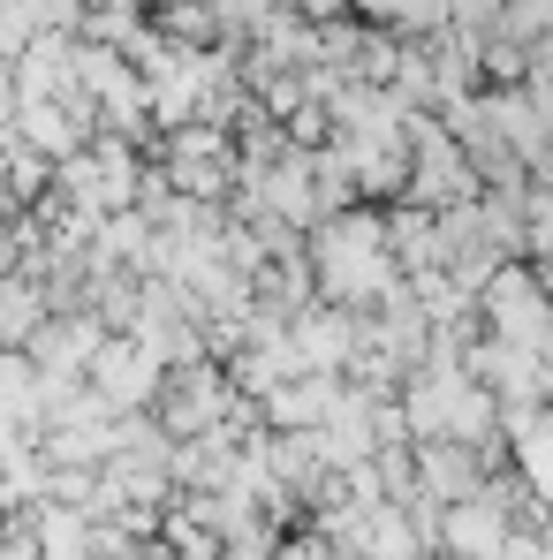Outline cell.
I'll return each mask as SVG.
<instances>
[{"instance_id":"1","label":"cell","mask_w":553,"mask_h":560,"mask_svg":"<svg viewBox=\"0 0 553 560\" xmlns=\"http://www.w3.org/2000/svg\"><path fill=\"white\" fill-rule=\"evenodd\" d=\"M311 280L326 288V303L342 311H371L402 288V258H394V235L379 212H334L311 228Z\"/></svg>"},{"instance_id":"2","label":"cell","mask_w":553,"mask_h":560,"mask_svg":"<svg viewBox=\"0 0 553 560\" xmlns=\"http://www.w3.org/2000/svg\"><path fill=\"white\" fill-rule=\"evenodd\" d=\"M477 311H485L493 341H508V349L553 364V295L531 266H500V273L477 288Z\"/></svg>"},{"instance_id":"3","label":"cell","mask_w":553,"mask_h":560,"mask_svg":"<svg viewBox=\"0 0 553 560\" xmlns=\"http://www.w3.org/2000/svg\"><path fill=\"white\" fill-rule=\"evenodd\" d=\"M402 417H410V432H425V440H477V432H485V417H493V394H485L470 372L440 364V372L410 378Z\"/></svg>"},{"instance_id":"4","label":"cell","mask_w":553,"mask_h":560,"mask_svg":"<svg viewBox=\"0 0 553 560\" xmlns=\"http://www.w3.org/2000/svg\"><path fill=\"white\" fill-rule=\"evenodd\" d=\"M160 424L175 432V440H205V432H220V417L235 409V378H220L205 357L197 364H175V372L160 378Z\"/></svg>"},{"instance_id":"5","label":"cell","mask_w":553,"mask_h":560,"mask_svg":"<svg viewBox=\"0 0 553 560\" xmlns=\"http://www.w3.org/2000/svg\"><path fill=\"white\" fill-rule=\"evenodd\" d=\"M448 553L462 560H493L508 553V530H500V500H456V515H448Z\"/></svg>"},{"instance_id":"6","label":"cell","mask_w":553,"mask_h":560,"mask_svg":"<svg viewBox=\"0 0 553 560\" xmlns=\"http://www.w3.org/2000/svg\"><path fill=\"white\" fill-rule=\"evenodd\" d=\"M440 500H470L477 492V455H470V440H425V469H417Z\"/></svg>"},{"instance_id":"7","label":"cell","mask_w":553,"mask_h":560,"mask_svg":"<svg viewBox=\"0 0 553 560\" xmlns=\"http://www.w3.org/2000/svg\"><path fill=\"white\" fill-rule=\"evenodd\" d=\"M349 8H365L379 23H410V31H440L456 15V0H349Z\"/></svg>"}]
</instances>
